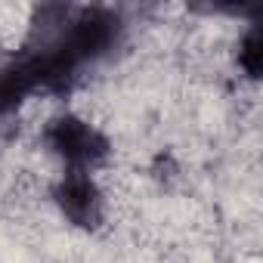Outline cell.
Segmentation results:
<instances>
[{
    "instance_id": "1",
    "label": "cell",
    "mask_w": 263,
    "mask_h": 263,
    "mask_svg": "<svg viewBox=\"0 0 263 263\" xmlns=\"http://www.w3.org/2000/svg\"><path fill=\"white\" fill-rule=\"evenodd\" d=\"M50 146L59 155L71 158V161H84V158H93L96 152H102L99 149L102 140L93 134L87 124H81L74 118H62V121H56L50 127Z\"/></svg>"
},
{
    "instance_id": "2",
    "label": "cell",
    "mask_w": 263,
    "mask_h": 263,
    "mask_svg": "<svg viewBox=\"0 0 263 263\" xmlns=\"http://www.w3.org/2000/svg\"><path fill=\"white\" fill-rule=\"evenodd\" d=\"M59 201H62V211L71 220L87 223L93 217V208H96V192H93L87 177H68L59 189Z\"/></svg>"
},
{
    "instance_id": "3",
    "label": "cell",
    "mask_w": 263,
    "mask_h": 263,
    "mask_svg": "<svg viewBox=\"0 0 263 263\" xmlns=\"http://www.w3.org/2000/svg\"><path fill=\"white\" fill-rule=\"evenodd\" d=\"M238 59H241V65H245L248 74H260V65H263V41H260V31H254V34L245 37Z\"/></svg>"
}]
</instances>
